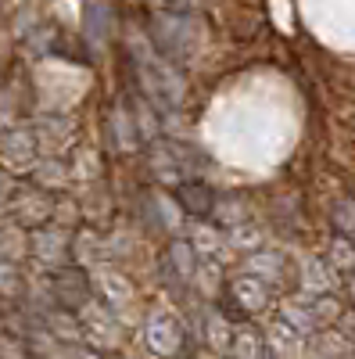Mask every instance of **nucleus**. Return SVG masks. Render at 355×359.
<instances>
[{
  "instance_id": "1",
  "label": "nucleus",
  "mask_w": 355,
  "mask_h": 359,
  "mask_svg": "<svg viewBox=\"0 0 355 359\" xmlns=\"http://www.w3.org/2000/svg\"><path fill=\"white\" fill-rule=\"evenodd\" d=\"M176 198H180V205L187 208L190 216H209L212 205H216L212 191L204 184H180V187H176Z\"/></svg>"
}]
</instances>
